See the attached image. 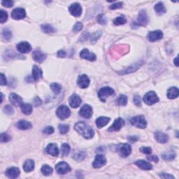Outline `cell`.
<instances>
[{
	"label": "cell",
	"mask_w": 179,
	"mask_h": 179,
	"mask_svg": "<svg viewBox=\"0 0 179 179\" xmlns=\"http://www.w3.org/2000/svg\"><path fill=\"white\" fill-rule=\"evenodd\" d=\"M106 164V159L104 155H98L95 157V159L92 163L93 167L95 169L100 168Z\"/></svg>",
	"instance_id": "obj_13"
},
{
	"label": "cell",
	"mask_w": 179,
	"mask_h": 179,
	"mask_svg": "<svg viewBox=\"0 0 179 179\" xmlns=\"http://www.w3.org/2000/svg\"><path fill=\"white\" fill-rule=\"evenodd\" d=\"M117 151L120 155L126 158L132 153V148L128 144H121L117 146Z\"/></svg>",
	"instance_id": "obj_6"
},
{
	"label": "cell",
	"mask_w": 179,
	"mask_h": 179,
	"mask_svg": "<svg viewBox=\"0 0 179 179\" xmlns=\"http://www.w3.org/2000/svg\"><path fill=\"white\" fill-rule=\"evenodd\" d=\"M32 56H33L34 60H35L36 62H39V63L43 62L46 58V55H45V54H44L41 50H39V49H36V50L34 51Z\"/></svg>",
	"instance_id": "obj_20"
},
{
	"label": "cell",
	"mask_w": 179,
	"mask_h": 179,
	"mask_svg": "<svg viewBox=\"0 0 179 179\" xmlns=\"http://www.w3.org/2000/svg\"><path fill=\"white\" fill-rule=\"evenodd\" d=\"M135 165L138 166L139 168L143 170H151L153 169V166L151 164L144 160H138L135 162Z\"/></svg>",
	"instance_id": "obj_26"
},
{
	"label": "cell",
	"mask_w": 179,
	"mask_h": 179,
	"mask_svg": "<svg viewBox=\"0 0 179 179\" xmlns=\"http://www.w3.org/2000/svg\"><path fill=\"white\" fill-rule=\"evenodd\" d=\"M130 122L132 125L140 129H145L147 126V122L143 116H137L132 117L130 120Z\"/></svg>",
	"instance_id": "obj_2"
},
{
	"label": "cell",
	"mask_w": 179,
	"mask_h": 179,
	"mask_svg": "<svg viewBox=\"0 0 179 179\" xmlns=\"http://www.w3.org/2000/svg\"><path fill=\"white\" fill-rule=\"evenodd\" d=\"M125 125V121L124 120L121 118V117H118L116 120H115L112 125L109 127L108 131L109 132H117L119 131L122 127Z\"/></svg>",
	"instance_id": "obj_8"
},
{
	"label": "cell",
	"mask_w": 179,
	"mask_h": 179,
	"mask_svg": "<svg viewBox=\"0 0 179 179\" xmlns=\"http://www.w3.org/2000/svg\"><path fill=\"white\" fill-rule=\"evenodd\" d=\"M137 21H138V24H139V25L146 26L148 24L149 22V19H148V15H147V13L145 10H141L140 12H139Z\"/></svg>",
	"instance_id": "obj_9"
},
{
	"label": "cell",
	"mask_w": 179,
	"mask_h": 179,
	"mask_svg": "<svg viewBox=\"0 0 179 179\" xmlns=\"http://www.w3.org/2000/svg\"><path fill=\"white\" fill-rule=\"evenodd\" d=\"M139 151H140L142 153H144V154H151L152 153V149L150 147H141V148L139 149Z\"/></svg>",
	"instance_id": "obj_50"
},
{
	"label": "cell",
	"mask_w": 179,
	"mask_h": 179,
	"mask_svg": "<svg viewBox=\"0 0 179 179\" xmlns=\"http://www.w3.org/2000/svg\"><path fill=\"white\" fill-rule=\"evenodd\" d=\"M110 118L107 117H98L96 121V125L98 128H102L109 123Z\"/></svg>",
	"instance_id": "obj_30"
},
{
	"label": "cell",
	"mask_w": 179,
	"mask_h": 179,
	"mask_svg": "<svg viewBox=\"0 0 179 179\" xmlns=\"http://www.w3.org/2000/svg\"><path fill=\"white\" fill-rule=\"evenodd\" d=\"M41 172L44 176H49L53 173V169L50 166L44 165L41 167Z\"/></svg>",
	"instance_id": "obj_36"
},
{
	"label": "cell",
	"mask_w": 179,
	"mask_h": 179,
	"mask_svg": "<svg viewBox=\"0 0 179 179\" xmlns=\"http://www.w3.org/2000/svg\"><path fill=\"white\" fill-rule=\"evenodd\" d=\"M74 129L78 134L86 139H92L95 135V132L92 127L84 122H78L76 123Z\"/></svg>",
	"instance_id": "obj_1"
},
{
	"label": "cell",
	"mask_w": 179,
	"mask_h": 179,
	"mask_svg": "<svg viewBox=\"0 0 179 179\" xmlns=\"http://www.w3.org/2000/svg\"><path fill=\"white\" fill-rule=\"evenodd\" d=\"M175 157L176 154L173 152H170V153H166L162 155V158L165 160H172L175 158Z\"/></svg>",
	"instance_id": "obj_41"
},
{
	"label": "cell",
	"mask_w": 179,
	"mask_h": 179,
	"mask_svg": "<svg viewBox=\"0 0 179 179\" xmlns=\"http://www.w3.org/2000/svg\"><path fill=\"white\" fill-rule=\"evenodd\" d=\"M139 139V137L136 136H130L128 137V140L132 142V143H134V142H136L138 141Z\"/></svg>",
	"instance_id": "obj_57"
},
{
	"label": "cell",
	"mask_w": 179,
	"mask_h": 179,
	"mask_svg": "<svg viewBox=\"0 0 179 179\" xmlns=\"http://www.w3.org/2000/svg\"><path fill=\"white\" fill-rule=\"evenodd\" d=\"M21 110L24 114L30 115L32 112V106L29 104H21Z\"/></svg>",
	"instance_id": "obj_32"
},
{
	"label": "cell",
	"mask_w": 179,
	"mask_h": 179,
	"mask_svg": "<svg viewBox=\"0 0 179 179\" xmlns=\"http://www.w3.org/2000/svg\"><path fill=\"white\" fill-rule=\"evenodd\" d=\"M66 55H67V53H66L65 50H60L58 51V56L59 58H65Z\"/></svg>",
	"instance_id": "obj_56"
},
{
	"label": "cell",
	"mask_w": 179,
	"mask_h": 179,
	"mask_svg": "<svg viewBox=\"0 0 179 179\" xmlns=\"http://www.w3.org/2000/svg\"><path fill=\"white\" fill-rule=\"evenodd\" d=\"M160 178H174V176L170 174H168V173H162V174H160Z\"/></svg>",
	"instance_id": "obj_55"
},
{
	"label": "cell",
	"mask_w": 179,
	"mask_h": 179,
	"mask_svg": "<svg viewBox=\"0 0 179 179\" xmlns=\"http://www.w3.org/2000/svg\"><path fill=\"white\" fill-rule=\"evenodd\" d=\"M101 35H102L101 32L98 31L96 33H94L92 34V35L91 36V37H90V40H91L92 42H95V41H96L97 39L101 36Z\"/></svg>",
	"instance_id": "obj_49"
},
{
	"label": "cell",
	"mask_w": 179,
	"mask_h": 179,
	"mask_svg": "<svg viewBox=\"0 0 179 179\" xmlns=\"http://www.w3.org/2000/svg\"><path fill=\"white\" fill-rule=\"evenodd\" d=\"M144 102L148 105H153L159 102V98L156 93L153 91H150L146 93L143 98Z\"/></svg>",
	"instance_id": "obj_3"
},
{
	"label": "cell",
	"mask_w": 179,
	"mask_h": 179,
	"mask_svg": "<svg viewBox=\"0 0 179 179\" xmlns=\"http://www.w3.org/2000/svg\"><path fill=\"white\" fill-rule=\"evenodd\" d=\"M155 139L160 144H165L169 141V136L160 131H157L154 134Z\"/></svg>",
	"instance_id": "obj_22"
},
{
	"label": "cell",
	"mask_w": 179,
	"mask_h": 179,
	"mask_svg": "<svg viewBox=\"0 0 179 179\" xmlns=\"http://www.w3.org/2000/svg\"><path fill=\"white\" fill-rule=\"evenodd\" d=\"M43 133L44 134H46V135H50V134H52L54 133V128L51 126L46 127V128L43 129Z\"/></svg>",
	"instance_id": "obj_46"
},
{
	"label": "cell",
	"mask_w": 179,
	"mask_h": 179,
	"mask_svg": "<svg viewBox=\"0 0 179 179\" xmlns=\"http://www.w3.org/2000/svg\"><path fill=\"white\" fill-rule=\"evenodd\" d=\"M2 4L4 6L7 7V8H11V7L13 6V2H12V1H2Z\"/></svg>",
	"instance_id": "obj_53"
},
{
	"label": "cell",
	"mask_w": 179,
	"mask_h": 179,
	"mask_svg": "<svg viewBox=\"0 0 179 179\" xmlns=\"http://www.w3.org/2000/svg\"><path fill=\"white\" fill-rule=\"evenodd\" d=\"M41 104H42V101H41V99L39 97H36L34 100V106L36 107H38L39 106H41Z\"/></svg>",
	"instance_id": "obj_54"
},
{
	"label": "cell",
	"mask_w": 179,
	"mask_h": 179,
	"mask_svg": "<svg viewBox=\"0 0 179 179\" xmlns=\"http://www.w3.org/2000/svg\"><path fill=\"white\" fill-rule=\"evenodd\" d=\"M16 48L18 52L21 53H28L32 50V46L30 44L26 41L19 43L16 46Z\"/></svg>",
	"instance_id": "obj_14"
},
{
	"label": "cell",
	"mask_w": 179,
	"mask_h": 179,
	"mask_svg": "<svg viewBox=\"0 0 179 179\" xmlns=\"http://www.w3.org/2000/svg\"><path fill=\"white\" fill-rule=\"evenodd\" d=\"M155 10L156 13L158 15V16H162V15L165 14L166 12V9L165 8V5L162 2H158V4H156L155 6Z\"/></svg>",
	"instance_id": "obj_29"
},
{
	"label": "cell",
	"mask_w": 179,
	"mask_h": 179,
	"mask_svg": "<svg viewBox=\"0 0 179 179\" xmlns=\"http://www.w3.org/2000/svg\"><path fill=\"white\" fill-rule=\"evenodd\" d=\"M2 36L4 39L7 41H9L10 39L12 38V32L8 28H4L3 31H2Z\"/></svg>",
	"instance_id": "obj_39"
},
{
	"label": "cell",
	"mask_w": 179,
	"mask_h": 179,
	"mask_svg": "<svg viewBox=\"0 0 179 179\" xmlns=\"http://www.w3.org/2000/svg\"><path fill=\"white\" fill-rule=\"evenodd\" d=\"M178 57H176V58H175L174 61H173V62H174L175 65L176 66V67H178Z\"/></svg>",
	"instance_id": "obj_60"
},
{
	"label": "cell",
	"mask_w": 179,
	"mask_h": 179,
	"mask_svg": "<svg viewBox=\"0 0 179 179\" xmlns=\"http://www.w3.org/2000/svg\"><path fill=\"white\" fill-rule=\"evenodd\" d=\"M127 23V20L125 18V17L123 16H119L116 18V19L114 21V23L116 25H121V24H124Z\"/></svg>",
	"instance_id": "obj_38"
},
{
	"label": "cell",
	"mask_w": 179,
	"mask_h": 179,
	"mask_svg": "<svg viewBox=\"0 0 179 179\" xmlns=\"http://www.w3.org/2000/svg\"><path fill=\"white\" fill-rule=\"evenodd\" d=\"M178 89L176 87H171L167 90V97L170 99H176L178 97Z\"/></svg>",
	"instance_id": "obj_28"
},
{
	"label": "cell",
	"mask_w": 179,
	"mask_h": 179,
	"mask_svg": "<svg viewBox=\"0 0 179 179\" xmlns=\"http://www.w3.org/2000/svg\"><path fill=\"white\" fill-rule=\"evenodd\" d=\"M9 99L12 104L16 106H21V104H23V98L16 93H11L9 95Z\"/></svg>",
	"instance_id": "obj_21"
},
{
	"label": "cell",
	"mask_w": 179,
	"mask_h": 179,
	"mask_svg": "<svg viewBox=\"0 0 179 179\" xmlns=\"http://www.w3.org/2000/svg\"><path fill=\"white\" fill-rule=\"evenodd\" d=\"M143 63H144L143 61H139V62L136 63L135 65H132L130 67L125 69L122 70L121 72H119V73L120 74H127V73H130L134 72H136V71L143 65Z\"/></svg>",
	"instance_id": "obj_19"
},
{
	"label": "cell",
	"mask_w": 179,
	"mask_h": 179,
	"mask_svg": "<svg viewBox=\"0 0 179 179\" xmlns=\"http://www.w3.org/2000/svg\"><path fill=\"white\" fill-rule=\"evenodd\" d=\"M34 169V162L32 160H27L23 165V170L25 172H30Z\"/></svg>",
	"instance_id": "obj_31"
},
{
	"label": "cell",
	"mask_w": 179,
	"mask_h": 179,
	"mask_svg": "<svg viewBox=\"0 0 179 179\" xmlns=\"http://www.w3.org/2000/svg\"><path fill=\"white\" fill-rule=\"evenodd\" d=\"M42 71L39 69L38 66L34 65L32 69V77L34 80H39L42 77Z\"/></svg>",
	"instance_id": "obj_27"
},
{
	"label": "cell",
	"mask_w": 179,
	"mask_h": 179,
	"mask_svg": "<svg viewBox=\"0 0 179 179\" xmlns=\"http://www.w3.org/2000/svg\"><path fill=\"white\" fill-rule=\"evenodd\" d=\"M16 127L18 129H21V130H26V129H31L32 127V125L29 122L21 120L16 124Z\"/></svg>",
	"instance_id": "obj_25"
},
{
	"label": "cell",
	"mask_w": 179,
	"mask_h": 179,
	"mask_svg": "<svg viewBox=\"0 0 179 179\" xmlns=\"http://www.w3.org/2000/svg\"><path fill=\"white\" fill-rule=\"evenodd\" d=\"M26 16L25 10L23 8H16L13 10L11 13L12 18L14 20L23 19Z\"/></svg>",
	"instance_id": "obj_12"
},
{
	"label": "cell",
	"mask_w": 179,
	"mask_h": 179,
	"mask_svg": "<svg viewBox=\"0 0 179 179\" xmlns=\"http://www.w3.org/2000/svg\"><path fill=\"white\" fill-rule=\"evenodd\" d=\"M56 114L60 119L64 120L70 116L71 111L69 108L65 105H61L58 108L56 111Z\"/></svg>",
	"instance_id": "obj_5"
},
{
	"label": "cell",
	"mask_w": 179,
	"mask_h": 179,
	"mask_svg": "<svg viewBox=\"0 0 179 179\" xmlns=\"http://www.w3.org/2000/svg\"><path fill=\"white\" fill-rule=\"evenodd\" d=\"M59 130H60L61 134H65L66 133H67L69 130V126L67 125L61 124L59 125Z\"/></svg>",
	"instance_id": "obj_42"
},
{
	"label": "cell",
	"mask_w": 179,
	"mask_h": 179,
	"mask_svg": "<svg viewBox=\"0 0 179 179\" xmlns=\"http://www.w3.org/2000/svg\"><path fill=\"white\" fill-rule=\"evenodd\" d=\"M80 57L85 59V60H88L91 61V62H94L96 60V55L94 53L90 52L88 49H83L81 50L80 53Z\"/></svg>",
	"instance_id": "obj_17"
},
{
	"label": "cell",
	"mask_w": 179,
	"mask_h": 179,
	"mask_svg": "<svg viewBox=\"0 0 179 179\" xmlns=\"http://www.w3.org/2000/svg\"><path fill=\"white\" fill-rule=\"evenodd\" d=\"M45 152L53 157H57L59 155L58 148L55 144H48L47 147L45 148Z\"/></svg>",
	"instance_id": "obj_18"
},
{
	"label": "cell",
	"mask_w": 179,
	"mask_h": 179,
	"mask_svg": "<svg viewBox=\"0 0 179 179\" xmlns=\"http://www.w3.org/2000/svg\"><path fill=\"white\" fill-rule=\"evenodd\" d=\"M7 19H8V14L4 10H1L0 11V20H1V23H4L7 21Z\"/></svg>",
	"instance_id": "obj_44"
},
{
	"label": "cell",
	"mask_w": 179,
	"mask_h": 179,
	"mask_svg": "<svg viewBox=\"0 0 179 179\" xmlns=\"http://www.w3.org/2000/svg\"><path fill=\"white\" fill-rule=\"evenodd\" d=\"M55 169L59 174H65V173L71 171V170H72L70 166L67 163H66L65 162H59L55 166Z\"/></svg>",
	"instance_id": "obj_7"
},
{
	"label": "cell",
	"mask_w": 179,
	"mask_h": 179,
	"mask_svg": "<svg viewBox=\"0 0 179 179\" xmlns=\"http://www.w3.org/2000/svg\"><path fill=\"white\" fill-rule=\"evenodd\" d=\"M148 160L149 161H151V162H158L159 159L157 156L155 155H153V156H149L148 157Z\"/></svg>",
	"instance_id": "obj_58"
},
{
	"label": "cell",
	"mask_w": 179,
	"mask_h": 179,
	"mask_svg": "<svg viewBox=\"0 0 179 179\" xmlns=\"http://www.w3.org/2000/svg\"><path fill=\"white\" fill-rule=\"evenodd\" d=\"M11 139V136H9L8 134L6 133H2L1 134V141L2 143H6V142H8Z\"/></svg>",
	"instance_id": "obj_47"
},
{
	"label": "cell",
	"mask_w": 179,
	"mask_h": 179,
	"mask_svg": "<svg viewBox=\"0 0 179 179\" xmlns=\"http://www.w3.org/2000/svg\"><path fill=\"white\" fill-rule=\"evenodd\" d=\"M41 29H42L43 32H45L46 34H52L56 32V29L54 28L52 25L48 24H42V25H41Z\"/></svg>",
	"instance_id": "obj_33"
},
{
	"label": "cell",
	"mask_w": 179,
	"mask_h": 179,
	"mask_svg": "<svg viewBox=\"0 0 179 179\" xmlns=\"http://www.w3.org/2000/svg\"><path fill=\"white\" fill-rule=\"evenodd\" d=\"M122 7V2H117V3L112 4L111 6H109L110 9L114 10V9H121Z\"/></svg>",
	"instance_id": "obj_51"
},
{
	"label": "cell",
	"mask_w": 179,
	"mask_h": 179,
	"mask_svg": "<svg viewBox=\"0 0 179 179\" xmlns=\"http://www.w3.org/2000/svg\"><path fill=\"white\" fill-rule=\"evenodd\" d=\"M1 85H6V76L4 75V73H1Z\"/></svg>",
	"instance_id": "obj_59"
},
{
	"label": "cell",
	"mask_w": 179,
	"mask_h": 179,
	"mask_svg": "<svg viewBox=\"0 0 179 179\" xmlns=\"http://www.w3.org/2000/svg\"><path fill=\"white\" fill-rule=\"evenodd\" d=\"M83 28V24L81 23H80V22H78L75 24V25L73 26V30L74 32H80L81 30Z\"/></svg>",
	"instance_id": "obj_48"
},
{
	"label": "cell",
	"mask_w": 179,
	"mask_h": 179,
	"mask_svg": "<svg viewBox=\"0 0 179 179\" xmlns=\"http://www.w3.org/2000/svg\"><path fill=\"white\" fill-rule=\"evenodd\" d=\"M134 104L137 106H141V97L139 96V95H136L134 97Z\"/></svg>",
	"instance_id": "obj_52"
},
{
	"label": "cell",
	"mask_w": 179,
	"mask_h": 179,
	"mask_svg": "<svg viewBox=\"0 0 179 179\" xmlns=\"http://www.w3.org/2000/svg\"><path fill=\"white\" fill-rule=\"evenodd\" d=\"M114 94V90L112 88L109 87H104L102 89H100L99 91L98 92V97L101 99V101L104 102L106 101V99L107 97L111 96Z\"/></svg>",
	"instance_id": "obj_4"
},
{
	"label": "cell",
	"mask_w": 179,
	"mask_h": 179,
	"mask_svg": "<svg viewBox=\"0 0 179 179\" xmlns=\"http://www.w3.org/2000/svg\"><path fill=\"white\" fill-rule=\"evenodd\" d=\"M69 102L70 106L72 108H77L81 104V99H80V97L78 95H73L70 97L69 99Z\"/></svg>",
	"instance_id": "obj_23"
},
{
	"label": "cell",
	"mask_w": 179,
	"mask_h": 179,
	"mask_svg": "<svg viewBox=\"0 0 179 179\" xmlns=\"http://www.w3.org/2000/svg\"><path fill=\"white\" fill-rule=\"evenodd\" d=\"M116 104L119 106H126L127 104V97L126 95H121L116 99Z\"/></svg>",
	"instance_id": "obj_34"
},
{
	"label": "cell",
	"mask_w": 179,
	"mask_h": 179,
	"mask_svg": "<svg viewBox=\"0 0 179 179\" xmlns=\"http://www.w3.org/2000/svg\"><path fill=\"white\" fill-rule=\"evenodd\" d=\"M6 175L10 178H16L20 175V170L17 167H10L6 171Z\"/></svg>",
	"instance_id": "obj_24"
},
{
	"label": "cell",
	"mask_w": 179,
	"mask_h": 179,
	"mask_svg": "<svg viewBox=\"0 0 179 179\" xmlns=\"http://www.w3.org/2000/svg\"><path fill=\"white\" fill-rule=\"evenodd\" d=\"M70 13L74 17H79L82 13V8L78 3L72 4L69 8Z\"/></svg>",
	"instance_id": "obj_10"
},
{
	"label": "cell",
	"mask_w": 179,
	"mask_h": 179,
	"mask_svg": "<svg viewBox=\"0 0 179 179\" xmlns=\"http://www.w3.org/2000/svg\"><path fill=\"white\" fill-rule=\"evenodd\" d=\"M61 149L64 156H67L70 153V146L67 144H63L61 146Z\"/></svg>",
	"instance_id": "obj_40"
},
{
	"label": "cell",
	"mask_w": 179,
	"mask_h": 179,
	"mask_svg": "<svg viewBox=\"0 0 179 179\" xmlns=\"http://www.w3.org/2000/svg\"><path fill=\"white\" fill-rule=\"evenodd\" d=\"M77 84L78 86H79L80 88H83V89H84V88H87L90 85L89 78H88V76L85 74H83L81 76H80L78 78Z\"/></svg>",
	"instance_id": "obj_15"
},
{
	"label": "cell",
	"mask_w": 179,
	"mask_h": 179,
	"mask_svg": "<svg viewBox=\"0 0 179 179\" xmlns=\"http://www.w3.org/2000/svg\"><path fill=\"white\" fill-rule=\"evenodd\" d=\"M149 41L151 42H154V41H158L160 39H162L163 38V33L161 30H155L153 32H151L148 34L147 36Z\"/></svg>",
	"instance_id": "obj_11"
},
{
	"label": "cell",
	"mask_w": 179,
	"mask_h": 179,
	"mask_svg": "<svg viewBox=\"0 0 179 179\" xmlns=\"http://www.w3.org/2000/svg\"><path fill=\"white\" fill-rule=\"evenodd\" d=\"M87 154L85 151H80L78 153H76L74 156H73V159L76 161H83L84 159L86 158Z\"/></svg>",
	"instance_id": "obj_35"
},
{
	"label": "cell",
	"mask_w": 179,
	"mask_h": 179,
	"mask_svg": "<svg viewBox=\"0 0 179 179\" xmlns=\"http://www.w3.org/2000/svg\"><path fill=\"white\" fill-rule=\"evenodd\" d=\"M3 111L6 114L9 115V116H11V115L13 114L14 110H13V108H12L11 106H9V105H6V106H5L4 107Z\"/></svg>",
	"instance_id": "obj_43"
},
{
	"label": "cell",
	"mask_w": 179,
	"mask_h": 179,
	"mask_svg": "<svg viewBox=\"0 0 179 179\" xmlns=\"http://www.w3.org/2000/svg\"><path fill=\"white\" fill-rule=\"evenodd\" d=\"M97 21H98V23L101 24H106L107 20L104 14H100L97 17Z\"/></svg>",
	"instance_id": "obj_45"
},
{
	"label": "cell",
	"mask_w": 179,
	"mask_h": 179,
	"mask_svg": "<svg viewBox=\"0 0 179 179\" xmlns=\"http://www.w3.org/2000/svg\"><path fill=\"white\" fill-rule=\"evenodd\" d=\"M50 87L51 89H52L53 92L55 93V95H58L59 93L61 92V89H62L61 85L60 84H58V83H51Z\"/></svg>",
	"instance_id": "obj_37"
},
{
	"label": "cell",
	"mask_w": 179,
	"mask_h": 179,
	"mask_svg": "<svg viewBox=\"0 0 179 179\" xmlns=\"http://www.w3.org/2000/svg\"><path fill=\"white\" fill-rule=\"evenodd\" d=\"M80 116L85 117V118H90L92 115V107L89 105H84L79 111Z\"/></svg>",
	"instance_id": "obj_16"
}]
</instances>
